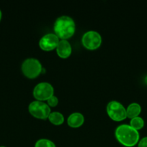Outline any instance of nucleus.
Returning <instances> with one entry per match:
<instances>
[{
	"mask_svg": "<svg viewBox=\"0 0 147 147\" xmlns=\"http://www.w3.org/2000/svg\"><path fill=\"white\" fill-rule=\"evenodd\" d=\"M50 123L54 125H61L64 121V116L61 113L58 111L50 112L48 118Z\"/></svg>",
	"mask_w": 147,
	"mask_h": 147,
	"instance_id": "12",
	"label": "nucleus"
},
{
	"mask_svg": "<svg viewBox=\"0 0 147 147\" xmlns=\"http://www.w3.org/2000/svg\"><path fill=\"white\" fill-rule=\"evenodd\" d=\"M72 48L69 42L66 40H61L59 41L56 47V53L61 58H67L71 54Z\"/></svg>",
	"mask_w": 147,
	"mask_h": 147,
	"instance_id": "9",
	"label": "nucleus"
},
{
	"mask_svg": "<svg viewBox=\"0 0 147 147\" xmlns=\"http://www.w3.org/2000/svg\"><path fill=\"white\" fill-rule=\"evenodd\" d=\"M53 29L55 34L59 37V38L66 40L74 35L76 30V25L71 17L63 15L56 19Z\"/></svg>",
	"mask_w": 147,
	"mask_h": 147,
	"instance_id": "2",
	"label": "nucleus"
},
{
	"mask_svg": "<svg viewBox=\"0 0 147 147\" xmlns=\"http://www.w3.org/2000/svg\"><path fill=\"white\" fill-rule=\"evenodd\" d=\"M35 147H56L52 141L47 139H40L36 142Z\"/></svg>",
	"mask_w": 147,
	"mask_h": 147,
	"instance_id": "14",
	"label": "nucleus"
},
{
	"mask_svg": "<svg viewBox=\"0 0 147 147\" xmlns=\"http://www.w3.org/2000/svg\"><path fill=\"white\" fill-rule=\"evenodd\" d=\"M130 126L133 128L135 130H140L142 129L144 126V121L141 117L137 116V117L131 119L130 121Z\"/></svg>",
	"mask_w": 147,
	"mask_h": 147,
	"instance_id": "13",
	"label": "nucleus"
},
{
	"mask_svg": "<svg viewBox=\"0 0 147 147\" xmlns=\"http://www.w3.org/2000/svg\"><path fill=\"white\" fill-rule=\"evenodd\" d=\"M59 103V99L56 96H52L51 97L49 98L47 100V104L50 107H55Z\"/></svg>",
	"mask_w": 147,
	"mask_h": 147,
	"instance_id": "15",
	"label": "nucleus"
},
{
	"mask_svg": "<svg viewBox=\"0 0 147 147\" xmlns=\"http://www.w3.org/2000/svg\"><path fill=\"white\" fill-rule=\"evenodd\" d=\"M106 110L109 117L115 121H120L127 117L126 109L117 100L110 101L107 105Z\"/></svg>",
	"mask_w": 147,
	"mask_h": 147,
	"instance_id": "4",
	"label": "nucleus"
},
{
	"mask_svg": "<svg viewBox=\"0 0 147 147\" xmlns=\"http://www.w3.org/2000/svg\"><path fill=\"white\" fill-rule=\"evenodd\" d=\"M59 38L56 34L48 33L40 38L39 46L40 48L46 51H50L56 48L59 42Z\"/></svg>",
	"mask_w": 147,
	"mask_h": 147,
	"instance_id": "8",
	"label": "nucleus"
},
{
	"mask_svg": "<svg viewBox=\"0 0 147 147\" xmlns=\"http://www.w3.org/2000/svg\"><path fill=\"white\" fill-rule=\"evenodd\" d=\"M28 110L32 116L40 119H48L50 113V106L44 102L37 100L30 103Z\"/></svg>",
	"mask_w": 147,
	"mask_h": 147,
	"instance_id": "5",
	"label": "nucleus"
},
{
	"mask_svg": "<svg viewBox=\"0 0 147 147\" xmlns=\"http://www.w3.org/2000/svg\"><path fill=\"white\" fill-rule=\"evenodd\" d=\"M115 135L117 140L122 145L132 147L139 142L140 135L137 130L128 124H121L115 129Z\"/></svg>",
	"mask_w": 147,
	"mask_h": 147,
	"instance_id": "1",
	"label": "nucleus"
},
{
	"mask_svg": "<svg viewBox=\"0 0 147 147\" xmlns=\"http://www.w3.org/2000/svg\"><path fill=\"white\" fill-rule=\"evenodd\" d=\"M82 42L86 48L89 50H95L100 46L102 43V37L97 31L89 30L83 34Z\"/></svg>",
	"mask_w": 147,
	"mask_h": 147,
	"instance_id": "7",
	"label": "nucleus"
},
{
	"mask_svg": "<svg viewBox=\"0 0 147 147\" xmlns=\"http://www.w3.org/2000/svg\"><path fill=\"white\" fill-rule=\"evenodd\" d=\"M144 82H145L146 84L147 85V76H146V78H144Z\"/></svg>",
	"mask_w": 147,
	"mask_h": 147,
	"instance_id": "17",
	"label": "nucleus"
},
{
	"mask_svg": "<svg viewBox=\"0 0 147 147\" xmlns=\"http://www.w3.org/2000/svg\"><path fill=\"white\" fill-rule=\"evenodd\" d=\"M141 112V107L138 103H132L127 107L126 114L127 117L130 119H133L137 117Z\"/></svg>",
	"mask_w": 147,
	"mask_h": 147,
	"instance_id": "11",
	"label": "nucleus"
},
{
	"mask_svg": "<svg viewBox=\"0 0 147 147\" xmlns=\"http://www.w3.org/2000/svg\"><path fill=\"white\" fill-rule=\"evenodd\" d=\"M54 89L50 83L47 82H41L35 86L33 89V96L37 100L43 101L47 100L49 98L53 96Z\"/></svg>",
	"mask_w": 147,
	"mask_h": 147,
	"instance_id": "6",
	"label": "nucleus"
},
{
	"mask_svg": "<svg viewBox=\"0 0 147 147\" xmlns=\"http://www.w3.org/2000/svg\"><path fill=\"white\" fill-rule=\"evenodd\" d=\"M22 72L28 78H35L37 77L43 70V67L37 59L29 57L25 59L22 63Z\"/></svg>",
	"mask_w": 147,
	"mask_h": 147,
	"instance_id": "3",
	"label": "nucleus"
},
{
	"mask_svg": "<svg viewBox=\"0 0 147 147\" xmlns=\"http://www.w3.org/2000/svg\"><path fill=\"white\" fill-rule=\"evenodd\" d=\"M138 147H147V136L144 137L138 142Z\"/></svg>",
	"mask_w": 147,
	"mask_h": 147,
	"instance_id": "16",
	"label": "nucleus"
},
{
	"mask_svg": "<svg viewBox=\"0 0 147 147\" xmlns=\"http://www.w3.org/2000/svg\"><path fill=\"white\" fill-rule=\"evenodd\" d=\"M84 121V117L79 112H74L69 115L67 119V123L70 127L78 128L82 126Z\"/></svg>",
	"mask_w": 147,
	"mask_h": 147,
	"instance_id": "10",
	"label": "nucleus"
},
{
	"mask_svg": "<svg viewBox=\"0 0 147 147\" xmlns=\"http://www.w3.org/2000/svg\"><path fill=\"white\" fill-rule=\"evenodd\" d=\"M1 15H2V14H1V10H0V21H1Z\"/></svg>",
	"mask_w": 147,
	"mask_h": 147,
	"instance_id": "18",
	"label": "nucleus"
},
{
	"mask_svg": "<svg viewBox=\"0 0 147 147\" xmlns=\"http://www.w3.org/2000/svg\"><path fill=\"white\" fill-rule=\"evenodd\" d=\"M0 147H5V146H0Z\"/></svg>",
	"mask_w": 147,
	"mask_h": 147,
	"instance_id": "19",
	"label": "nucleus"
}]
</instances>
